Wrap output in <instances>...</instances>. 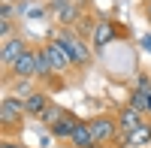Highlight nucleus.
I'll use <instances>...</instances> for the list:
<instances>
[{"instance_id": "nucleus-6", "label": "nucleus", "mask_w": 151, "mask_h": 148, "mask_svg": "<svg viewBox=\"0 0 151 148\" xmlns=\"http://www.w3.org/2000/svg\"><path fill=\"white\" fill-rule=\"evenodd\" d=\"M12 79H33L36 82V40L21 52V57L9 70H3V88H6Z\"/></svg>"}, {"instance_id": "nucleus-10", "label": "nucleus", "mask_w": 151, "mask_h": 148, "mask_svg": "<svg viewBox=\"0 0 151 148\" xmlns=\"http://www.w3.org/2000/svg\"><path fill=\"white\" fill-rule=\"evenodd\" d=\"M76 124H79V115L67 109V112L60 115L52 127H48V136H52V139H58V142H67V139H70V133L76 130Z\"/></svg>"}, {"instance_id": "nucleus-11", "label": "nucleus", "mask_w": 151, "mask_h": 148, "mask_svg": "<svg viewBox=\"0 0 151 148\" xmlns=\"http://www.w3.org/2000/svg\"><path fill=\"white\" fill-rule=\"evenodd\" d=\"M124 145H127V148H145V145H151V115H145V121L139 127H133L130 133H124Z\"/></svg>"}, {"instance_id": "nucleus-7", "label": "nucleus", "mask_w": 151, "mask_h": 148, "mask_svg": "<svg viewBox=\"0 0 151 148\" xmlns=\"http://www.w3.org/2000/svg\"><path fill=\"white\" fill-rule=\"evenodd\" d=\"M30 42H33V40H30V36H24V33H15V36H9V40H3V42H0V67L9 70V67L21 57V52H24Z\"/></svg>"}, {"instance_id": "nucleus-4", "label": "nucleus", "mask_w": 151, "mask_h": 148, "mask_svg": "<svg viewBox=\"0 0 151 148\" xmlns=\"http://www.w3.org/2000/svg\"><path fill=\"white\" fill-rule=\"evenodd\" d=\"M130 36H133V30H130L121 18H115V15H100L91 45H94V52L100 55L109 42H115V40H130Z\"/></svg>"}, {"instance_id": "nucleus-3", "label": "nucleus", "mask_w": 151, "mask_h": 148, "mask_svg": "<svg viewBox=\"0 0 151 148\" xmlns=\"http://www.w3.org/2000/svg\"><path fill=\"white\" fill-rule=\"evenodd\" d=\"M88 124H91V133H94L97 148H127V145H124V130H121V121L115 115V109L91 115Z\"/></svg>"}, {"instance_id": "nucleus-5", "label": "nucleus", "mask_w": 151, "mask_h": 148, "mask_svg": "<svg viewBox=\"0 0 151 148\" xmlns=\"http://www.w3.org/2000/svg\"><path fill=\"white\" fill-rule=\"evenodd\" d=\"M42 12H45L55 24H60V27H76V24L85 18L88 6H82L79 0H52V3L42 6Z\"/></svg>"}, {"instance_id": "nucleus-2", "label": "nucleus", "mask_w": 151, "mask_h": 148, "mask_svg": "<svg viewBox=\"0 0 151 148\" xmlns=\"http://www.w3.org/2000/svg\"><path fill=\"white\" fill-rule=\"evenodd\" d=\"M27 109L15 94H3L0 100V139H21L27 130Z\"/></svg>"}, {"instance_id": "nucleus-9", "label": "nucleus", "mask_w": 151, "mask_h": 148, "mask_svg": "<svg viewBox=\"0 0 151 148\" xmlns=\"http://www.w3.org/2000/svg\"><path fill=\"white\" fill-rule=\"evenodd\" d=\"M64 145H67V148H97L94 133H91V124H88V118H79L76 130L70 133V139H67Z\"/></svg>"}, {"instance_id": "nucleus-12", "label": "nucleus", "mask_w": 151, "mask_h": 148, "mask_svg": "<svg viewBox=\"0 0 151 148\" xmlns=\"http://www.w3.org/2000/svg\"><path fill=\"white\" fill-rule=\"evenodd\" d=\"M115 115H118V121H121V130H124V133H130L133 127H139L142 121H145V112H139V109L130 106V103L115 106Z\"/></svg>"}, {"instance_id": "nucleus-17", "label": "nucleus", "mask_w": 151, "mask_h": 148, "mask_svg": "<svg viewBox=\"0 0 151 148\" xmlns=\"http://www.w3.org/2000/svg\"><path fill=\"white\" fill-rule=\"evenodd\" d=\"M36 3H42V6H45V3H52V0H36Z\"/></svg>"}, {"instance_id": "nucleus-8", "label": "nucleus", "mask_w": 151, "mask_h": 148, "mask_svg": "<svg viewBox=\"0 0 151 148\" xmlns=\"http://www.w3.org/2000/svg\"><path fill=\"white\" fill-rule=\"evenodd\" d=\"M21 100H24V109H27V115L40 121V115H42L45 109H48V106L55 103V94H52V91H45V88H40V85H36V88H33L30 94H24Z\"/></svg>"}, {"instance_id": "nucleus-1", "label": "nucleus", "mask_w": 151, "mask_h": 148, "mask_svg": "<svg viewBox=\"0 0 151 148\" xmlns=\"http://www.w3.org/2000/svg\"><path fill=\"white\" fill-rule=\"evenodd\" d=\"M45 36H48V40H55L60 48H64V55L70 57V64L79 70V73H85V76H88V70L94 67V57H97V52H94L91 42L82 40L73 27H60V24H55Z\"/></svg>"}, {"instance_id": "nucleus-16", "label": "nucleus", "mask_w": 151, "mask_h": 148, "mask_svg": "<svg viewBox=\"0 0 151 148\" xmlns=\"http://www.w3.org/2000/svg\"><path fill=\"white\" fill-rule=\"evenodd\" d=\"M82 6H88V9H94V0H79Z\"/></svg>"}, {"instance_id": "nucleus-14", "label": "nucleus", "mask_w": 151, "mask_h": 148, "mask_svg": "<svg viewBox=\"0 0 151 148\" xmlns=\"http://www.w3.org/2000/svg\"><path fill=\"white\" fill-rule=\"evenodd\" d=\"M136 12H139V15L151 24V0H139V3H136Z\"/></svg>"}, {"instance_id": "nucleus-15", "label": "nucleus", "mask_w": 151, "mask_h": 148, "mask_svg": "<svg viewBox=\"0 0 151 148\" xmlns=\"http://www.w3.org/2000/svg\"><path fill=\"white\" fill-rule=\"evenodd\" d=\"M0 148H30V145H24L21 139H0Z\"/></svg>"}, {"instance_id": "nucleus-13", "label": "nucleus", "mask_w": 151, "mask_h": 148, "mask_svg": "<svg viewBox=\"0 0 151 148\" xmlns=\"http://www.w3.org/2000/svg\"><path fill=\"white\" fill-rule=\"evenodd\" d=\"M64 112H67V106H60V103H52V106H48L45 112L40 115V124H42V130H48V127H52V124H55V121H58L60 115H64Z\"/></svg>"}]
</instances>
